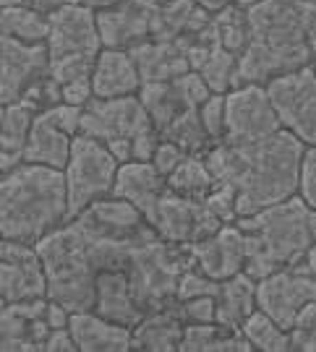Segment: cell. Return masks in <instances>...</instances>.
I'll list each match as a JSON object with an SVG mask.
<instances>
[{
  "mask_svg": "<svg viewBox=\"0 0 316 352\" xmlns=\"http://www.w3.org/2000/svg\"><path fill=\"white\" fill-rule=\"evenodd\" d=\"M154 8L157 6H149L147 0H120L115 6L94 11L102 47L128 50L131 45L152 37Z\"/></svg>",
  "mask_w": 316,
  "mask_h": 352,
  "instance_id": "17",
  "label": "cell"
},
{
  "mask_svg": "<svg viewBox=\"0 0 316 352\" xmlns=\"http://www.w3.org/2000/svg\"><path fill=\"white\" fill-rule=\"evenodd\" d=\"M243 340L251 344V350L262 352H288V331L280 329L269 316L262 311H251L249 318L238 329Z\"/></svg>",
  "mask_w": 316,
  "mask_h": 352,
  "instance_id": "32",
  "label": "cell"
},
{
  "mask_svg": "<svg viewBox=\"0 0 316 352\" xmlns=\"http://www.w3.org/2000/svg\"><path fill=\"white\" fill-rule=\"evenodd\" d=\"M42 318H45V324L50 329H63L68 327V318H71V311H65L61 302L55 300H48V305H45V314H42Z\"/></svg>",
  "mask_w": 316,
  "mask_h": 352,
  "instance_id": "45",
  "label": "cell"
},
{
  "mask_svg": "<svg viewBox=\"0 0 316 352\" xmlns=\"http://www.w3.org/2000/svg\"><path fill=\"white\" fill-rule=\"evenodd\" d=\"M48 34V74L61 87L76 78H89L94 60L102 50L94 8L63 3L45 11Z\"/></svg>",
  "mask_w": 316,
  "mask_h": 352,
  "instance_id": "6",
  "label": "cell"
},
{
  "mask_svg": "<svg viewBox=\"0 0 316 352\" xmlns=\"http://www.w3.org/2000/svg\"><path fill=\"white\" fill-rule=\"evenodd\" d=\"M160 144V133L157 131H144L136 139H131V160L134 162H152L154 149Z\"/></svg>",
  "mask_w": 316,
  "mask_h": 352,
  "instance_id": "42",
  "label": "cell"
},
{
  "mask_svg": "<svg viewBox=\"0 0 316 352\" xmlns=\"http://www.w3.org/2000/svg\"><path fill=\"white\" fill-rule=\"evenodd\" d=\"M94 314L110 318L120 327L134 329L141 321L144 311L134 300V292L128 285L126 269H100L94 279Z\"/></svg>",
  "mask_w": 316,
  "mask_h": 352,
  "instance_id": "19",
  "label": "cell"
},
{
  "mask_svg": "<svg viewBox=\"0 0 316 352\" xmlns=\"http://www.w3.org/2000/svg\"><path fill=\"white\" fill-rule=\"evenodd\" d=\"M235 225L246 238L243 272L251 279L295 264L316 243V212L298 193L249 217H238Z\"/></svg>",
  "mask_w": 316,
  "mask_h": 352,
  "instance_id": "4",
  "label": "cell"
},
{
  "mask_svg": "<svg viewBox=\"0 0 316 352\" xmlns=\"http://www.w3.org/2000/svg\"><path fill=\"white\" fill-rule=\"evenodd\" d=\"M191 256V266H196L204 277L222 282L243 272L246 264V238L235 222L220 225L207 238L186 245Z\"/></svg>",
  "mask_w": 316,
  "mask_h": 352,
  "instance_id": "16",
  "label": "cell"
},
{
  "mask_svg": "<svg viewBox=\"0 0 316 352\" xmlns=\"http://www.w3.org/2000/svg\"><path fill=\"white\" fill-rule=\"evenodd\" d=\"M139 102L144 104V110L152 120V128L160 133L176 115H180L186 110V104L180 100L178 89L173 81H149V84H141L139 89Z\"/></svg>",
  "mask_w": 316,
  "mask_h": 352,
  "instance_id": "28",
  "label": "cell"
},
{
  "mask_svg": "<svg viewBox=\"0 0 316 352\" xmlns=\"http://www.w3.org/2000/svg\"><path fill=\"white\" fill-rule=\"evenodd\" d=\"M3 305H6V300H3V298H0V311H3Z\"/></svg>",
  "mask_w": 316,
  "mask_h": 352,
  "instance_id": "51",
  "label": "cell"
},
{
  "mask_svg": "<svg viewBox=\"0 0 316 352\" xmlns=\"http://www.w3.org/2000/svg\"><path fill=\"white\" fill-rule=\"evenodd\" d=\"M165 190V175L154 170L152 162H120L118 173H115L113 183V196L123 199V201L134 204L141 212L144 222L152 214L154 201L160 199Z\"/></svg>",
  "mask_w": 316,
  "mask_h": 352,
  "instance_id": "24",
  "label": "cell"
},
{
  "mask_svg": "<svg viewBox=\"0 0 316 352\" xmlns=\"http://www.w3.org/2000/svg\"><path fill=\"white\" fill-rule=\"evenodd\" d=\"M165 186L170 190H176L178 196L204 201V196L212 190L215 180L209 175L202 154H186L176 170L165 177Z\"/></svg>",
  "mask_w": 316,
  "mask_h": 352,
  "instance_id": "29",
  "label": "cell"
},
{
  "mask_svg": "<svg viewBox=\"0 0 316 352\" xmlns=\"http://www.w3.org/2000/svg\"><path fill=\"white\" fill-rule=\"evenodd\" d=\"M89 84H92V94L97 100H115V97L139 94L141 78L128 50L102 47L94 60V68L89 74Z\"/></svg>",
  "mask_w": 316,
  "mask_h": 352,
  "instance_id": "20",
  "label": "cell"
},
{
  "mask_svg": "<svg viewBox=\"0 0 316 352\" xmlns=\"http://www.w3.org/2000/svg\"><path fill=\"white\" fill-rule=\"evenodd\" d=\"M65 219L63 170L21 162L0 175V238L37 245Z\"/></svg>",
  "mask_w": 316,
  "mask_h": 352,
  "instance_id": "3",
  "label": "cell"
},
{
  "mask_svg": "<svg viewBox=\"0 0 316 352\" xmlns=\"http://www.w3.org/2000/svg\"><path fill=\"white\" fill-rule=\"evenodd\" d=\"M149 6H167V3H173V0H147Z\"/></svg>",
  "mask_w": 316,
  "mask_h": 352,
  "instance_id": "50",
  "label": "cell"
},
{
  "mask_svg": "<svg viewBox=\"0 0 316 352\" xmlns=\"http://www.w3.org/2000/svg\"><path fill=\"white\" fill-rule=\"evenodd\" d=\"M212 34H215L217 45L225 47L228 52H233L235 58L240 55V50L246 47L249 39V26H246V11H240L235 6H228L220 13L212 16Z\"/></svg>",
  "mask_w": 316,
  "mask_h": 352,
  "instance_id": "33",
  "label": "cell"
},
{
  "mask_svg": "<svg viewBox=\"0 0 316 352\" xmlns=\"http://www.w3.org/2000/svg\"><path fill=\"white\" fill-rule=\"evenodd\" d=\"M48 298L6 302L0 311V350L6 352H34L42 350V342L50 327L45 324Z\"/></svg>",
  "mask_w": 316,
  "mask_h": 352,
  "instance_id": "18",
  "label": "cell"
},
{
  "mask_svg": "<svg viewBox=\"0 0 316 352\" xmlns=\"http://www.w3.org/2000/svg\"><path fill=\"white\" fill-rule=\"evenodd\" d=\"M191 266L186 245L165 243L157 235L141 240L126 261L128 285L134 300L144 314L160 311L176 302V287L180 272Z\"/></svg>",
  "mask_w": 316,
  "mask_h": 352,
  "instance_id": "7",
  "label": "cell"
},
{
  "mask_svg": "<svg viewBox=\"0 0 316 352\" xmlns=\"http://www.w3.org/2000/svg\"><path fill=\"white\" fill-rule=\"evenodd\" d=\"M0 175H3V173H0Z\"/></svg>",
  "mask_w": 316,
  "mask_h": 352,
  "instance_id": "52",
  "label": "cell"
},
{
  "mask_svg": "<svg viewBox=\"0 0 316 352\" xmlns=\"http://www.w3.org/2000/svg\"><path fill=\"white\" fill-rule=\"evenodd\" d=\"M42 350L45 352H78L76 342H74V337H71L68 327L50 329L48 337H45V342H42Z\"/></svg>",
  "mask_w": 316,
  "mask_h": 352,
  "instance_id": "44",
  "label": "cell"
},
{
  "mask_svg": "<svg viewBox=\"0 0 316 352\" xmlns=\"http://www.w3.org/2000/svg\"><path fill=\"white\" fill-rule=\"evenodd\" d=\"M186 157V151L180 149V146H176V144H170V141L160 139V144H157V149H154V157H152V164L154 170L160 173V175H170L173 170H176L178 164H180V160Z\"/></svg>",
  "mask_w": 316,
  "mask_h": 352,
  "instance_id": "41",
  "label": "cell"
},
{
  "mask_svg": "<svg viewBox=\"0 0 316 352\" xmlns=\"http://www.w3.org/2000/svg\"><path fill=\"white\" fill-rule=\"evenodd\" d=\"M45 272V298L61 302L65 311H92L97 264L74 219H65L39 240L37 245Z\"/></svg>",
  "mask_w": 316,
  "mask_h": 352,
  "instance_id": "5",
  "label": "cell"
},
{
  "mask_svg": "<svg viewBox=\"0 0 316 352\" xmlns=\"http://www.w3.org/2000/svg\"><path fill=\"white\" fill-rule=\"evenodd\" d=\"M266 100L275 110L280 128L291 131L293 136L314 144L316 141V76L314 63L301 65L295 71L280 74L262 84Z\"/></svg>",
  "mask_w": 316,
  "mask_h": 352,
  "instance_id": "10",
  "label": "cell"
},
{
  "mask_svg": "<svg viewBox=\"0 0 316 352\" xmlns=\"http://www.w3.org/2000/svg\"><path fill=\"white\" fill-rule=\"evenodd\" d=\"M48 74V47L45 42L0 34V104L24 100L29 89Z\"/></svg>",
  "mask_w": 316,
  "mask_h": 352,
  "instance_id": "14",
  "label": "cell"
},
{
  "mask_svg": "<svg viewBox=\"0 0 316 352\" xmlns=\"http://www.w3.org/2000/svg\"><path fill=\"white\" fill-rule=\"evenodd\" d=\"M71 141H74V136L58 126L48 110H39V113H34V120L29 126L21 157H24V162L63 170L68 162V154H71Z\"/></svg>",
  "mask_w": 316,
  "mask_h": 352,
  "instance_id": "22",
  "label": "cell"
},
{
  "mask_svg": "<svg viewBox=\"0 0 316 352\" xmlns=\"http://www.w3.org/2000/svg\"><path fill=\"white\" fill-rule=\"evenodd\" d=\"M68 331L78 352H123L131 350V329L102 318L94 311H76L68 318Z\"/></svg>",
  "mask_w": 316,
  "mask_h": 352,
  "instance_id": "23",
  "label": "cell"
},
{
  "mask_svg": "<svg viewBox=\"0 0 316 352\" xmlns=\"http://www.w3.org/2000/svg\"><path fill=\"white\" fill-rule=\"evenodd\" d=\"M0 298L6 302L45 298V272L34 245L0 238Z\"/></svg>",
  "mask_w": 316,
  "mask_h": 352,
  "instance_id": "15",
  "label": "cell"
},
{
  "mask_svg": "<svg viewBox=\"0 0 316 352\" xmlns=\"http://www.w3.org/2000/svg\"><path fill=\"white\" fill-rule=\"evenodd\" d=\"M316 248L306 251L295 264L259 277L253 285L256 311L269 316L280 329L293 327L295 314L306 302L316 300Z\"/></svg>",
  "mask_w": 316,
  "mask_h": 352,
  "instance_id": "9",
  "label": "cell"
},
{
  "mask_svg": "<svg viewBox=\"0 0 316 352\" xmlns=\"http://www.w3.org/2000/svg\"><path fill=\"white\" fill-rule=\"evenodd\" d=\"M118 160L107 151V146L97 139L76 133L71 141V154L63 167L65 201H68V219L84 212L89 204L113 196Z\"/></svg>",
  "mask_w": 316,
  "mask_h": 352,
  "instance_id": "8",
  "label": "cell"
},
{
  "mask_svg": "<svg viewBox=\"0 0 316 352\" xmlns=\"http://www.w3.org/2000/svg\"><path fill=\"white\" fill-rule=\"evenodd\" d=\"M204 206L215 214L222 225L235 222V190L228 183H215L212 190L204 196Z\"/></svg>",
  "mask_w": 316,
  "mask_h": 352,
  "instance_id": "37",
  "label": "cell"
},
{
  "mask_svg": "<svg viewBox=\"0 0 316 352\" xmlns=\"http://www.w3.org/2000/svg\"><path fill=\"white\" fill-rule=\"evenodd\" d=\"M275 131H280V123L262 84H243L225 91V128L220 139L222 144L246 146L272 136Z\"/></svg>",
  "mask_w": 316,
  "mask_h": 352,
  "instance_id": "12",
  "label": "cell"
},
{
  "mask_svg": "<svg viewBox=\"0 0 316 352\" xmlns=\"http://www.w3.org/2000/svg\"><path fill=\"white\" fill-rule=\"evenodd\" d=\"M180 334H183V318L173 302L167 308L141 316L139 324L131 329V350L173 352L178 350Z\"/></svg>",
  "mask_w": 316,
  "mask_h": 352,
  "instance_id": "25",
  "label": "cell"
},
{
  "mask_svg": "<svg viewBox=\"0 0 316 352\" xmlns=\"http://www.w3.org/2000/svg\"><path fill=\"white\" fill-rule=\"evenodd\" d=\"M253 285L246 272H238L233 277L217 282L215 289V321L220 327L238 331L240 324L249 318L251 311H256V300H253Z\"/></svg>",
  "mask_w": 316,
  "mask_h": 352,
  "instance_id": "26",
  "label": "cell"
},
{
  "mask_svg": "<svg viewBox=\"0 0 316 352\" xmlns=\"http://www.w3.org/2000/svg\"><path fill=\"white\" fill-rule=\"evenodd\" d=\"M34 120V110L26 107L24 102H11L3 107V120H0V149L21 151L24 149L26 133Z\"/></svg>",
  "mask_w": 316,
  "mask_h": 352,
  "instance_id": "34",
  "label": "cell"
},
{
  "mask_svg": "<svg viewBox=\"0 0 316 352\" xmlns=\"http://www.w3.org/2000/svg\"><path fill=\"white\" fill-rule=\"evenodd\" d=\"M147 225L152 227L154 235L165 243L191 245L196 240L212 235L222 222L204 206V201L178 196L176 190L165 186L160 199L154 201L152 214L147 217Z\"/></svg>",
  "mask_w": 316,
  "mask_h": 352,
  "instance_id": "11",
  "label": "cell"
},
{
  "mask_svg": "<svg viewBox=\"0 0 316 352\" xmlns=\"http://www.w3.org/2000/svg\"><path fill=\"white\" fill-rule=\"evenodd\" d=\"M217 282L209 277H204L196 266H186L178 277L176 287V302L189 300V298H199V295H215Z\"/></svg>",
  "mask_w": 316,
  "mask_h": 352,
  "instance_id": "36",
  "label": "cell"
},
{
  "mask_svg": "<svg viewBox=\"0 0 316 352\" xmlns=\"http://www.w3.org/2000/svg\"><path fill=\"white\" fill-rule=\"evenodd\" d=\"M202 11H207L209 16H215V13H220L222 8H228L230 6V0H193Z\"/></svg>",
  "mask_w": 316,
  "mask_h": 352,
  "instance_id": "48",
  "label": "cell"
},
{
  "mask_svg": "<svg viewBox=\"0 0 316 352\" xmlns=\"http://www.w3.org/2000/svg\"><path fill=\"white\" fill-rule=\"evenodd\" d=\"M308 144L280 128L272 136L246 146H228L222 141L204 151V164L215 183H228L235 190V219L266 209L295 196L298 164Z\"/></svg>",
  "mask_w": 316,
  "mask_h": 352,
  "instance_id": "1",
  "label": "cell"
},
{
  "mask_svg": "<svg viewBox=\"0 0 316 352\" xmlns=\"http://www.w3.org/2000/svg\"><path fill=\"white\" fill-rule=\"evenodd\" d=\"M144 131H152V120L144 110L136 94L131 97H115V100H92L81 107L78 133L102 144L115 139H136Z\"/></svg>",
  "mask_w": 316,
  "mask_h": 352,
  "instance_id": "13",
  "label": "cell"
},
{
  "mask_svg": "<svg viewBox=\"0 0 316 352\" xmlns=\"http://www.w3.org/2000/svg\"><path fill=\"white\" fill-rule=\"evenodd\" d=\"M253 3H259V0H230V6H235L240 11H246V8H251Z\"/></svg>",
  "mask_w": 316,
  "mask_h": 352,
  "instance_id": "49",
  "label": "cell"
},
{
  "mask_svg": "<svg viewBox=\"0 0 316 352\" xmlns=\"http://www.w3.org/2000/svg\"><path fill=\"white\" fill-rule=\"evenodd\" d=\"M173 84H176L178 94H180V100H183L186 107H199V104L212 94L209 87H207V81H204L196 71H186L183 76L173 78Z\"/></svg>",
  "mask_w": 316,
  "mask_h": 352,
  "instance_id": "40",
  "label": "cell"
},
{
  "mask_svg": "<svg viewBox=\"0 0 316 352\" xmlns=\"http://www.w3.org/2000/svg\"><path fill=\"white\" fill-rule=\"evenodd\" d=\"M295 193L304 199L311 209H316V149L314 144H308L304 149L301 164H298V188Z\"/></svg>",
  "mask_w": 316,
  "mask_h": 352,
  "instance_id": "38",
  "label": "cell"
},
{
  "mask_svg": "<svg viewBox=\"0 0 316 352\" xmlns=\"http://www.w3.org/2000/svg\"><path fill=\"white\" fill-rule=\"evenodd\" d=\"M180 352H249L251 344L240 331L212 324H183V334L178 342Z\"/></svg>",
  "mask_w": 316,
  "mask_h": 352,
  "instance_id": "27",
  "label": "cell"
},
{
  "mask_svg": "<svg viewBox=\"0 0 316 352\" xmlns=\"http://www.w3.org/2000/svg\"><path fill=\"white\" fill-rule=\"evenodd\" d=\"M128 55L139 71L141 84L149 81H173L183 76L189 68L186 52H183V39L167 42V39H141L128 47Z\"/></svg>",
  "mask_w": 316,
  "mask_h": 352,
  "instance_id": "21",
  "label": "cell"
},
{
  "mask_svg": "<svg viewBox=\"0 0 316 352\" xmlns=\"http://www.w3.org/2000/svg\"><path fill=\"white\" fill-rule=\"evenodd\" d=\"M24 162V157H21V151H8V149H0V173H8L13 167H19V164Z\"/></svg>",
  "mask_w": 316,
  "mask_h": 352,
  "instance_id": "47",
  "label": "cell"
},
{
  "mask_svg": "<svg viewBox=\"0 0 316 352\" xmlns=\"http://www.w3.org/2000/svg\"><path fill=\"white\" fill-rule=\"evenodd\" d=\"M249 39L235 58L233 87L266 84L314 63L316 0H259L246 8Z\"/></svg>",
  "mask_w": 316,
  "mask_h": 352,
  "instance_id": "2",
  "label": "cell"
},
{
  "mask_svg": "<svg viewBox=\"0 0 316 352\" xmlns=\"http://www.w3.org/2000/svg\"><path fill=\"white\" fill-rule=\"evenodd\" d=\"M92 84L89 78H76V81H68L61 87V102L65 104H74V107H84L89 100H92Z\"/></svg>",
  "mask_w": 316,
  "mask_h": 352,
  "instance_id": "43",
  "label": "cell"
},
{
  "mask_svg": "<svg viewBox=\"0 0 316 352\" xmlns=\"http://www.w3.org/2000/svg\"><path fill=\"white\" fill-rule=\"evenodd\" d=\"M160 139L180 146L186 154H204V151L212 146L209 136L204 133L196 107H186L180 115H176V118L160 131Z\"/></svg>",
  "mask_w": 316,
  "mask_h": 352,
  "instance_id": "30",
  "label": "cell"
},
{
  "mask_svg": "<svg viewBox=\"0 0 316 352\" xmlns=\"http://www.w3.org/2000/svg\"><path fill=\"white\" fill-rule=\"evenodd\" d=\"M0 6H29L37 11H50L55 6H63V0H0Z\"/></svg>",
  "mask_w": 316,
  "mask_h": 352,
  "instance_id": "46",
  "label": "cell"
},
{
  "mask_svg": "<svg viewBox=\"0 0 316 352\" xmlns=\"http://www.w3.org/2000/svg\"><path fill=\"white\" fill-rule=\"evenodd\" d=\"M0 34L24 42H45L48 34L45 13L29 6H0Z\"/></svg>",
  "mask_w": 316,
  "mask_h": 352,
  "instance_id": "31",
  "label": "cell"
},
{
  "mask_svg": "<svg viewBox=\"0 0 316 352\" xmlns=\"http://www.w3.org/2000/svg\"><path fill=\"white\" fill-rule=\"evenodd\" d=\"M183 324H212L215 321V295H199L176 302Z\"/></svg>",
  "mask_w": 316,
  "mask_h": 352,
  "instance_id": "39",
  "label": "cell"
},
{
  "mask_svg": "<svg viewBox=\"0 0 316 352\" xmlns=\"http://www.w3.org/2000/svg\"><path fill=\"white\" fill-rule=\"evenodd\" d=\"M196 113H199L204 133L209 136L212 144H217L222 139V128H225V94H209L196 107Z\"/></svg>",
  "mask_w": 316,
  "mask_h": 352,
  "instance_id": "35",
  "label": "cell"
}]
</instances>
